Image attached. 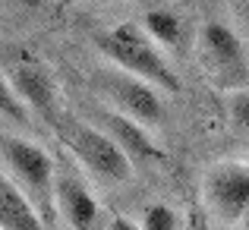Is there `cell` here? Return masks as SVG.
<instances>
[{
	"mask_svg": "<svg viewBox=\"0 0 249 230\" xmlns=\"http://www.w3.org/2000/svg\"><path fill=\"white\" fill-rule=\"evenodd\" d=\"M98 51L110 63H117L123 73L145 79L161 91H180V76L174 73L167 57L158 51V44L148 38V32L139 29V25L123 22L110 32H101L98 35Z\"/></svg>",
	"mask_w": 249,
	"mask_h": 230,
	"instance_id": "cell-1",
	"label": "cell"
},
{
	"mask_svg": "<svg viewBox=\"0 0 249 230\" xmlns=\"http://www.w3.org/2000/svg\"><path fill=\"white\" fill-rule=\"evenodd\" d=\"M57 133L76 161L95 177L110 183H126L133 177V161L104 129L82 120H57Z\"/></svg>",
	"mask_w": 249,
	"mask_h": 230,
	"instance_id": "cell-2",
	"label": "cell"
},
{
	"mask_svg": "<svg viewBox=\"0 0 249 230\" xmlns=\"http://www.w3.org/2000/svg\"><path fill=\"white\" fill-rule=\"evenodd\" d=\"M0 158L10 167V174L16 177V183L22 186V193L32 199V205L38 208V214L51 218L54 214V180H57L51 155L29 139L0 136Z\"/></svg>",
	"mask_w": 249,
	"mask_h": 230,
	"instance_id": "cell-3",
	"label": "cell"
},
{
	"mask_svg": "<svg viewBox=\"0 0 249 230\" xmlns=\"http://www.w3.org/2000/svg\"><path fill=\"white\" fill-rule=\"evenodd\" d=\"M95 88L101 91L110 101V107L120 110V114L133 117L142 126H158L164 120V101H161L158 91L152 82L123 73V70H104V73L95 76Z\"/></svg>",
	"mask_w": 249,
	"mask_h": 230,
	"instance_id": "cell-4",
	"label": "cell"
},
{
	"mask_svg": "<svg viewBox=\"0 0 249 230\" xmlns=\"http://www.w3.org/2000/svg\"><path fill=\"white\" fill-rule=\"evenodd\" d=\"M208 212L224 224H240L249 218V164L224 161L214 164L202 183Z\"/></svg>",
	"mask_w": 249,
	"mask_h": 230,
	"instance_id": "cell-5",
	"label": "cell"
},
{
	"mask_svg": "<svg viewBox=\"0 0 249 230\" xmlns=\"http://www.w3.org/2000/svg\"><path fill=\"white\" fill-rule=\"evenodd\" d=\"M199 48L205 57V67L212 76L227 88H237L249 79V57L246 44L231 25L224 22H205L199 32Z\"/></svg>",
	"mask_w": 249,
	"mask_h": 230,
	"instance_id": "cell-6",
	"label": "cell"
},
{
	"mask_svg": "<svg viewBox=\"0 0 249 230\" xmlns=\"http://www.w3.org/2000/svg\"><path fill=\"white\" fill-rule=\"evenodd\" d=\"M10 85H13V91L19 95V101H22L25 107L38 110L48 123L57 126V82H54L51 70L44 67L41 60L22 54L13 63Z\"/></svg>",
	"mask_w": 249,
	"mask_h": 230,
	"instance_id": "cell-7",
	"label": "cell"
},
{
	"mask_svg": "<svg viewBox=\"0 0 249 230\" xmlns=\"http://www.w3.org/2000/svg\"><path fill=\"white\" fill-rule=\"evenodd\" d=\"M54 205L63 212V218L73 230H101V208L76 174H57Z\"/></svg>",
	"mask_w": 249,
	"mask_h": 230,
	"instance_id": "cell-8",
	"label": "cell"
},
{
	"mask_svg": "<svg viewBox=\"0 0 249 230\" xmlns=\"http://www.w3.org/2000/svg\"><path fill=\"white\" fill-rule=\"evenodd\" d=\"M95 120H98V129H104V133L126 152L129 161H152V158H161V148L152 142L148 126L136 123L133 117L120 114V110H114V107H98Z\"/></svg>",
	"mask_w": 249,
	"mask_h": 230,
	"instance_id": "cell-9",
	"label": "cell"
},
{
	"mask_svg": "<svg viewBox=\"0 0 249 230\" xmlns=\"http://www.w3.org/2000/svg\"><path fill=\"white\" fill-rule=\"evenodd\" d=\"M0 227L3 230H44L41 214L19 183L0 174Z\"/></svg>",
	"mask_w": 249,
	"mask_h": 230,
	"instance_id": "cell-10",
	"label": "cell"
},
{
	"mask_svg": "<svg viewBox=\"0 0 249 230\" xmlns=\"http://www.w3.org/2000/svg\"><path fill=\"white\" fill-rule=\"evenodd\" d=\"M145 32L152 41L164 44V48H177L180 44V35H183V25L174 13L167 10H148L145 13Z\"/></svg>",
	"mask_w": 249,
	"mask_h": 230,
	"instance_id": "cell-11",
	"label": "cell"
},
{
	"mask_svg": "<svg viewBox=\"0 0 249 230\" xmlns=\"http://www.w3.org/2000/svg\"><path fill=\"white\" fill-rule=\"evenodd\" d=\"M0 117L19 123V126H29V107L19 101V95L13 91L10 79H6L3 73H0Z\"/></svg>",
	"mask_w": 249,
	"mask_h": 230,
	"instance_id": "cell-12",
	"label": "cell"
},
{
	"mask_svg": "<svg viewBox=\"0 0 249 230\" xmlns=\"http://www.w3.org/2000/svg\"><path fill=\"white\" fill-rule=\"evenodd\" d=\"M177 212L170 205H148L142 214V230H177Z\"/></svg>",
	"mask_w": 249,
	"mask_h": 230,
	"instance_id": "cell-13",
	"label": "cell"
},
{
	"mask_svg": "<svg viewBox=\"0 0 249 230\" xmlns=\"http://www.w3.org/2000/svg\"><path fill=\"white\" fill-rule=\"evenodd\" d=\"M227 110H231V120L249 133V91H233L227 98Z\"/></svg>",
	"mask_w": 249,
	"mask_h": 230,
	"instance_id": "cell-14",
	"label": "cell"
},
{
	"mask_svg": "<svg viewBox=\"0 0 249 230\" xmlns=\"http://www.w3.org/2000/svg\"><path fill=\"white\" fill-rule=\"evenodd\" d=\"M110 230H136L133 224H129V221H123V218H117L114 224H110Z\"/></svg>",
	"mask_w": 249,
	"mask_h": 230,
	"instance_id": "cell-15",
	"label": "cell"
},
{
	"mask_svg": "<svg viewBox=\"0 0 249 230\" xmlns=\"http://www.w3.org/2000/svg\"><path fill=\"white\" fill-rule=\"evenodd\" d=\"M243 25H246V35H249V0L243 3Z\"/></svg>",
	"mask_w": 249,
	"mask_h": 230,
	"instance_id": "cell-16",
	"label": "cell"
},
{
	"mask_svg": "<svg viewBox=\"0 0 249 230\" xmlns=\"http://www.w3.org/2000/svg\"><path fill=\"white\" fill-rule=\"evenodd\" d=\"M0 230H3V227H0Z\"/></svg>",
	"mask_w": 249,
	"mask_h": 230,
	"instance_id": "cell-17",
	"label": "cell"
}]
</instances>
